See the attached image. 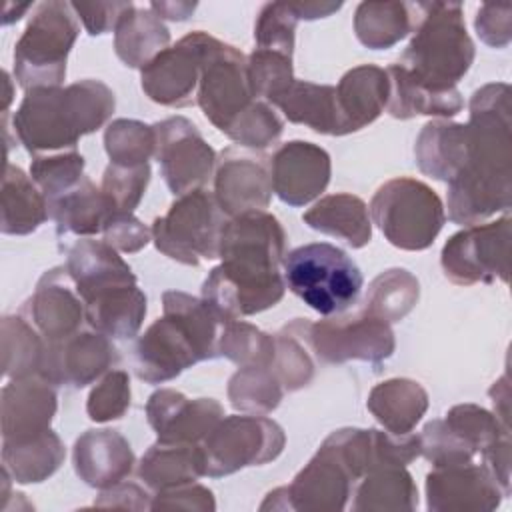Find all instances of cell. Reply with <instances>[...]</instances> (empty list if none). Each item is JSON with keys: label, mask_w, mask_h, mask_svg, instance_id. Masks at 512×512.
I'll return each instance as SVG.
<instances>
[{"label": "cell", "mask_w": 512, "mask_h": 512, "mask_svg": "<svg viewBox=\"0 0 512 512\" xmlns=\"http://www.w3.org/2000/svg\"><path fill=\"white\" fill-rule=\"evenodd\" d=\"M284 244L282 224L264 210L230 218L220 236L222 262L204 280L202 300L226 322L276 306L286 290Z\"/></svg>", "instance_id": "6da1fadb"}, {"label": "cell", "mask_w": 512, "mask_h": 512, "mask_svg": "<svg viewBox=\"0 0 512 512\" xmlns=\"http://www.w3.org/2000/svg\"><path fill=\"white\" fill-rule=\"evenodd\" d=\"M510 86L492 82L470 98L468 154L448 182V218L480 224L512 204V116Z\"/></svg>", "instance_id": "7a4b0ae2"}, {"label": "cell", "mask_w": 512, "mask_h": 512, "mask_svg": "<svg viewBox=\"0 0 512 512\" xmlns=\"http://www.w3.org/2000/svg\"><path fill=\"white\" fill-rule=\"evenodd\" d=\"M162 308L164 316L134 346V372L148 384H164L202 360L218 358L228 324L206 300L180 290L164 292Z\"/></svg>", "instance_id": "3957f363"}, {"label": "cell", "mask_w": 512, "mask_h": 512, "mask_svg": "<svg viewBox=\"0 0 512 512\" xmlns=\"http://www.w3.org/2000/svg\"><path fill=\"white\" fill-rule=\"evenodd\" d=\"M114 92L100 80H78L64 88L44 86L26 92L14 114V132L28 152L72 148L112 116Z\"/></svg>", "instance_id": "277c9868"}, {"label": "cell", "mask_w": 512, "mask_h": 512, "mask_svg": "<svg viewBox=\"0 0 512 512\" xmlns=\"http://www.w3.org/2000/svg\"><path fill=\"white\" fill-rule=\"evenodd\" d=\"M414 36L398 64L418 82L446 92L470 70L474 44L458 2H418Z\"/></svg>", "instance_id": "5b68a950"}, {"label": "cell", "mask_w": 512, "mask_h": 512, "mask_svg": "<svg viewBox=\"0 0 512 512\" xmlns=\"http://www.w3.org/2000/svg\"><path fill=\"white\" fill-rule=\"evenodd\" d=\"M284 282L304 304L322 316L348 310L360 290L362 272L338 246L312 242L284 254Z\"/></svg>", "instance_id": "8992f818"}, {"label": "cell", "mask_w": 512, "mask_h": 512, "mask_svg": "<svg viewBox=\"0 0 512 512\" xmlns=\"http://www.w3.org/2000/svg\"><path fill=\"white\" fill-rule=\"evenodd\" d=\"M80 26L70 2H42L14 46V76L28 92L60 86Z\"/></svg>", "instance_id": "52a82bcc"}, {"label": "cell", "mask_w": 512, "mask_h": 512, "mask_svg": "<svg viewBox=\"0 0 512 512\" xmlns=\"http://www.w3.org/2000/svg\"><path fill=\"white\" fill-rule=\"evenodd\" d=\"M368 212L386 240L402 250L432 246L446 220L440 196L422 180L408 176L384 182Z\"/></svg>", "instance_id": "ba28073f"}, {"label": "cell", "mask_w": 512, "mask_h": 512, "mask_svg": "<svg viewBox=\"0 0 512 512\" xmlns=\"http://www.w3.org/2000/svg\"><path fill=\"white\" fill-rule=\"evenodd\" d=\"M226 214L212 192L204 188L182 194L164 216L152 222V240L156 248L182 264L198 266L200 260L218 258L220 236Z\"/></svg>", "instance_id": "9c48e42d"}, {"label": "cell", "mask_w": 512, "mask_h": 512, "mask_svg": "<svg viewBox=\"0 0 512 512\" xmlns=\"http://www.w3.org/2000/svg\"><path fill=\"white\" fill-rule=\"evenodd\" d=\"M284 444L282 426L266 416H226L200 444L204 476L222 478L246 466H262L276 460Z\"/></svg>", "instance_id": "30bf717a"}, {"label": "cell", "mask_w": 512, "mask_h": 512, "mask_svg": "<svg viewBox=\"0 0 512 512\" xmlns=\"http://www.w3.org/2000/svg\"><path fill=\"white\" fill-rule=\"evenodd\" d=\"M510 240L512 222L508 216L456 232L448 238L440 256L446 278L458 286L508 282Z\"/></svg>", "instance_id": "8fae6325"}, {"label": "cell", "mask_w": 512, "mask_h": 512, "mask_svg": "<svg viewBox=\"0 0 512 512\" xmlns=\"http://www.w3.org/2000/svg\"><path fill=\"white\" fill-rule=\"evenodd\" d=\"M244 54L206 34L196 102L204 116L226 134L230 124L254 102Z\"/></svg>", "instance_id": "7c38bea8"}, {"label": "cell", "mask_w": 512, "mask_h": 512, "mask_svg": "<svg viewBox=\"0 0 512 512\" xmlns=\"http://www.w3.org/2000/svg\"><path fill=\"white\" fill-rule=\"evenodd\" d=\"M308 344L312 354L326 364L362 360L380 364L396 348L390 324L366 312L358 316L310 322Z\"/></svg>", "instance_id": "4fadbf2b"}, {"label": "cell", "mask_w": 512, "mask_h": 512, "mask_svg": "<svg viewBox=\"0 0 512 512\" xmlns=\"http://www.w3.org/2000/svg\"><path fill=\"white\" fill-rule=\"evenodd\" d=\"M154 136V158L172 194L182 196L210 180L216 152L188 118L172 116L156 122Z\"/></svg>", "instance_id": "5bb4252c"}, {"label": "cell", "mask_w": 512, "mask_h": 512, "mask_svg": "<svg viewBox=\"0 0 512 512\" xmlns=\"http://www.w3.org/2000/svg\"><path fill=\"white\" fill-rule=\"evenodd\" d=\"M206 32L196 30L156 54L142 72V90L162 106H190L200 80Z\"/></svg>", "instance_id": "9a60e30c"}, {"label": "cell", "mask_w": 512, "mask_h": 512, "mask_svg": "<svg viewBox=\"0 0 512 512\" xmlns=\"http://www.w3.org/2000/svg\"><path fill=\"white\" fill-rule=\"evenodd\" d=\"M118 350L100 332H74L62 340L46 342L38 376L54 386L82 388L100 378L118 360Z\"/></svg>", "instance_id": "2e32d148"}, {"label": "cell", "mask_w": 512, "mask_h": 512, "mask_svg": "<svg viewBox=\"0 0 512 512\" xmlns=\"http://www.w3.org/2000/svg\"><path fill=\"white\" fill-rule=\"evenodd\" d=\"M148 424L164 444H202L224 418L214 398H186L172 388L156 390L146 402Z\"/></svg>", "instance_id": "e0dca14e"}, {"label": "cell", "mask_w": 512, "mask_h": 512, "mask_svg": "<svg viewBox=\"0 0 512 512\" xmlns=\"http://www.w3.org/2000/svg\"><path fill=\"white\" fill-rule=\"evenodd\" d=\"M504 496L488 470L474 462L438 466L426 476V498L432 512H492Z\"/></svg>", "instance_id": "ac0fdd59"}, {"label": "cell", "mask_w": 512, "mask_h": 512, "mask_svg": "<svg viewBox=\"0 0 512 512\" xmlns=\"http://www.w3.org/2000/svg\"><path fill=\"white\" fill-rule=\"evenodd\" d=\"M330 172L328 152L304 140L282 144L270 158L272 190L290 206H306L318 198L330 182Z\"/></svg>", "instance_id": "d6986e66"}, {"label": "cell", "mask_w": 512, "mask_h": 512, "mask_svg": "<svg viewBox=\"0 0 512 512\" xmlns=\"http://www.w3.org/2000/svg\"><path fill=\"white\" fill-rule=\"evenodd\" d=\"M20 314L46 342H56L78 332L86 318V308L68 270L60 266L42 274Z\"/></svg>", "instance_id": "ffe728a7"}, {"label": "cell", "mask_w": 512, "mask_h": 512, "mask_svg": "<svg viewBox=\"0 0 512 512\" xmlns=\"http://www.w3.org/2000/svg\"><path fill=\"white\" fill-rule=\"evenodd\" d=\"M270 170L262 158L226 148L214 176V198L230 218L264 210L272 198Z\"/></svg>", "instance_id": "44dd1931"}, {"label": "cell", "mask_w": 512, "mask_h": 512, "mask_svg": "<svg viewBox=\"0 0 512 512\" xmlns=\"http://www.w3.org/2000/svg\"><path fill=\"white\" fill-rule=\"evenodd\" d=\"M354 478L340 458L322 442L314 458L286 486L290 510L338 512L344 510Z\"/></svg>", "instance_id": "7402d4cb"}, {"label": "cell", "mask_w": 512, "mask_h": 512, "mask_svg": "<svg viewBox=\"0 0 512 512\" xmlns=\"http://www.w3.org/2000/svg\"><path fill=\"white\" fill-rule=\"evenodd\" d=\"M42 376L14 378L2 388V442H22L50 430L56 392Z\"/></svg>", "instance_id": "603a6c76"}, {"label": "cell", "mask_w": 512, "mask_h": 512, "mask_svg": "<svg viewBox=\"0 0 512 512\" xmlns=\"http://www.w3.org/2000/svg\"><path fill=\"white\" fill-rule=\"evenodd\" d=\"M134 468V452L116 430H86L74 444V470L92 488H112Z\"/></svg>", "instance_id": "cb8c5ba5"}, {"label": "cell", "mask_w": 512, "mask_h": 512, "mask_svg": "<svg viewBox=\"0 0 512 512\" xmlns=\"http://www.w3.org/2000/svg\"><path fill=\"white\" fill-rule=\"evenodd\" d=\"M66 270L82 302L108 288L136 282L132 268L106 240L82 238L74 242L68 248Z\"/></svg>", "instance_id": "d4e9b609"}, {"label": "cell", "mask_w": 512, "mask_h": 512, "mask_svg": "<svg viewBox=\"0 0 512 512\" xmlns=\"http://www.w3.org/2000/svg\"><path fill=\"white\" fill-rule=\"evenodd\" d=\"M388 94V74L380 66L360 64L348 70L336 86L342 134H352L372 124L386 108Z\"/></svg>", "instance_id": "484cf974"}, {"label": "cell", "mask_w": 512, "mask_h": 512, "mask_svg": "<svg viewBox=\"0 0 512 512\" xmlns=\"http://www.w3.org/2000/svg\"><path fill=\"white\" fill-rule=\"evenodd\" d=\"M48 212L56 222L58 236H94L104 232L118 214L102 188H96L86 176L64 196L50 202Z\"/></svg>", "instance_id": "4316f807"}, {"label": "cell", "mask_w": 512, "mask_h": 512, "mask_svg": "<svg viewBox=\"0 0 512 512\" xmlns=\"http://www.w3.org/2000/svg\"><path fill=\"white\" fill-rule=\"evenodd\" d=\"M86 322L108 338L126 340L138 334L146 316V296L134 284L108 288L84 302Z\"/></svg>", "instance_id": "83f0119b"}, {"label": "cell", "mask_w": 512, "mask_h": 512, "mask_svg": "<svg viewBox=\"0 0 512 512\" xmlns=\"http://www.w3.org/2000/svg\"><path fill=\"white\" fill-rule=\"evenodd\" d=\"M388 82H390V94H388V112L394 118L408 120L414 116H456L464 100L458 92V88L438 92L428 88L426 84L418 82L414 76H410L398 62L390 64L386 68Z\"/></svg>", "instance_id": "f1b7e54d"}, {"label": "cell", "mask_w": 512, "mask_h": 512, "mask_svg": "<svg viewBox=\"0 0 512 512\" xmlns=\"http://www.w3.org/2000/svg\"><path fill=\"white\" fill-rule=\"evenodd\" d=\"M302 220L322 234L344 240L352 248H362L372 240V220L368 206L354 194H330L304 212Z\"/></svg>", "instance_id": "f546056e"}, {"label": "cell", "mask_w": 512, "mask_h": 512, "mask_svg": "<svg viewBox=\"0 0 512 512\" xmlns=\"http://www.w3.org/2000/svg\"><path fill=\"white\" fill-rule=\"evenodd\" d=\"M468 154V130L466 124L454 122H428L414 146L418 168L442 182H450L464 166Z\"/></svg>", "instance_id": "4dcf8cb0"}, {"label": "cell", "mask_w": 512, "mask_h": 512, "mask_svg": "<svg viewBox=\"0 0 512 512\" xmlns=\"http://www.w3.org/2000/svg\"><path fill=\"white\" fill-rule=\"evenodd\" d=\"M366 406L388 432L410 434L428 410V394L416 380L392 378L370 390Z\"/></svg>", "instance_id": "1f68e13d"}, {"label": "cell", "mask_w": 512, "mask_h": 512, "mask_svg": "<svg viewBox=\"0 0 512 512\" xmlns=\"http://www.w3.org/2000/svg\"><path fill=\"white\" fill-rule=\"evenodd\" d=\"M274 106H278L294 124L308 126L318 134L344 136L336 102V86L294 80Z\"/></svg>", "instance_id": "d6a6232c"}, {"label": "cell", "mask_w": 512, "mask_h": 512, "mask_svg": "<svg viewBox=\"0 0 512 512\" xmlns=\"http://www.w3.org/2000/svg\"><path fill=\"white\" fill-rule=\"evenodd\" d=\"M50 218L48 202L40 188L18 166L6 164L2 178V220L4 234L24 236Z\"/></svg>", "instance_id": "836d02e7"}, {"label": "cell", "mask_w": 512, "mask_h": 512, "mask_svg": "<svg viewBox=\"0 0 512 512\" xmlns=\"http://www.w3.org/2000/svg\"><path fill=\"white\" fill-rule=\"evenodd\" d=\"M352 510L410 512L418 506L416 484L406 466H382L360 478Z\"/></svg>", "instance_id": "e575fe53"}, {"label": "cell", "mask_w": 512, "mask_h": 512, "mask_svg": "<svg viewBox=\"0 0 512 512\" xmlns=\"http://www.w3.org/2000/svg\"><path fill=\"white\" fill-rule=\"evenodd\" d=\"M138 476L156 492L194 482L204 476L200 444L156 442L142 456Z\"/></svg>", "instance_id": "d590c367"}, {"label": "cell", "mask_w": 512, "mask_h": 512, "mask_svg": "<svg viewBox=\"0 0 512 512\" xmlns=\"http://www.w3.org/2000/svg\"><path fill=\"white\" fill-rule=\"evenodd\" d=\"M170 32L162 20L144 8H130L114 30L116 56L130 68H144L156 54L168 48Z\"/></svg>", "instance_id": "8d00e7d4"}, {"label": "cell", "mask_w": 512, "mask_h": 512, "mask_svg": "<svg viewBox=\"0 0 512 512\" xmlns=\"http://www.w3.org/2000/svg\"><path fill=\"white\" fill-rule=\"evenodd\" d=\"M416 16L406 2H360L354 14L356 38L370 50H386L414 30Z\"/></svg>", "instance_id": "74e56055"}, {"label": "cell", "mask_w": 512, "mask_h": 512, "mask_svg": "<svg viewBox=\"0 0 512 512\" xmlns=\"http://www.w3.org/2000/svg\"><path fill=\"white\" fill-rule=\"evenodd\" d=\"M62 460L64 444L52 430L22 442H2V464L20 484L46 480L60 468Z\"/></svg>", "instance_id": "f35d334b"}, {"label": "cell", "mask_w": 512, "mask_h": 512, "mask_svg": "<svg viewBox=\"0 0 512 512\" xmlns=\"http://www.w3.org/2000/svg\"><path fill=\"white\" fill-rule=\"evenodd\" d=\"M418 296L416 276L404 268H390L370 282L364 312L386 324L400 322L416 306Z\"/></svg>", "instance_id": "ab89813d"}, {"label": "cell", "mask_w": 512, "mask_h": 512, "mask_svg": "<svg viewBox=\"0 0 512 512\" xmlns=\"http://www.w3.org/2000/svg\"><path fill=\"white\" fill-rule=\"evenodd\" d=\"M46 340L20 314L2 318V368L6 378L38 376Z\"/></svg>", "instance_id": "60d3db41"}, {"label": "cell", "mask_w": 512, "mask_h": 512, "mask_svg": "<svg viewBox=\"0 0 512 512\" xmlns=\"http://www.w3.org/2000/svg\"><path fill=\"white\" fill-rule=\"evenodd\" d=\"M308 328L310 322L296 318L286 324L276 338V354L272 362V370L282 382L284 390L294 392L306 386L314 376L312 350L308 344Z\"/></svg>", "instance_id": "b9f144b4"}, {"label": "cell", "mask_w": 512, "mask_h": 512, "mask_svg": "<svg viewBox=\"0 0 512 512\" xmlns=\"http://www.w3.org/2000/svg\"><path fill=\"white\" fill-rule=\"evenodd\" d=\"M284 386L270 366L240 368L228 382V398L236 410L252 414L272 412L282 396Z\"/></svg>", "instance_id": "7bdbcfd3"}, {"label": "cell", "mask_w": 512, "mask_h": 512, "mask_svg": "<svg viewBox=\"0 0 512 512\" xmlns=\"http://www.w3.org/2000/svg\"><path fill=\"white\" fill-rule=\"evenodd\" d=\"M156 136L154 126H148L138 120L118 118L108 124L104 132V148L110 158V164L118 166H140L148 164V158L154 156Z\"/></svg>", "instance_id": "ee69618b"}, {"label": "cell", "mask_w": 512, "mask_h": 512, "mask_svg": "<svg viewBox=\"0 0 512 512\" xmlns=\"http://www.w3.org/2000/svg\"><path fill=\"white\" fill-rule=\"evenodd\" d=\"M276 354V338L248 322H228L220 338V356L240 368L270 366Z\"/></svg>", "instance_id": "f6af8a7d"}, {"label": "cell", "mask_w": 512, "mask_h": 512, "mask_svg": "<svg viewBox=\"0 0 512 512\" xmlns=\"http://www.w3.org/2000/svg\"><path fill=\"white\" fill-rule=\"evenodd\" d=\"M82 172L84 156L76 150L54 156H36L30 164V178L40 188L48 204L72 190L84 178Z\"/></svg>", "instance_id": "bcb514c9"}, {"label": "cell", "mask_w": 512, "mask_h": 512, "mask_svg": "<svg viewBox=\"0 0 512 512\" xmlns=\"http://www.w3.org/2000/svg\"><path fill=\"white\" fill-rule=\"evenodd\" d=\"M246 60L252 96H260L274 104L296 80L290 56L264 48H254V52Z\"/></svg>", "instance_id": "7dc6e473"}, {"label": "cell", "mask_w": 512, "mask_h": 512, "mask_svg": "<svg viewBox=\"0 0 512 512\" xmlns=\"http://www.w3.org/2000/svg\"><path fill=\"white\" fill-rule=\"evenodd\" d=\"M444 422L478 454L502 436H510L506 428L492 412L478 404H458L446 412Z\"/></svg>", "instance_id": "c3c4849f"}, {"label": "cell", "mask_w": 512, "mask_h": 512, "mask_svg": "<svg viewBox=\"0 0 512 512\" xmlns=\"http://www.w3.org/2000/svg\"><path fill=\"white\" fill-rule=\"evenodd\" d=\"M282 120L268 102L254 100L226 130V136L240 146L262 150L278 140Z\"/></svg>", "instance_id": "681fc988"}, {"label": "cell", "mask_w": 512, "mask_h": 512, "mask_svg": "<svg viewBox=\"0 0 512 512\" xmlns=\"http://www.w3.org/2000/svg\"><path fill=\"white\" fill-rule=\"evenodd\" d=\"M298 18L290 10L288 2H268L258 14L254 26L256 48L280 52L292 58L294 52V32Z\"/></svg>", "instance_id": "f907efd6"}, {"label": "cell", "mask_w": 512, "mask_h": 512, "mask_svg": "<svg viewBox=\"0 0 512 512\" xmlns=\"http://www.w3.org/2000/svg\"><path fill=\"white\" fill-rule=\"evenodd\" d=\"M150 182V166H118L108 164L102 176V192L114 204L118 214H132L140 204Z\"/></svg>", "instance_id": "816d5d0a"}, {"label": "cell", "mask_w": 512, "mask_h": 512, "mask_svg": "<svg viewBox=\"0 0 512 512\" xmlns=\"http://www.w3.org/2000/svg\"><path fill=\"white\" fill-rule=\"evenodd\" d=\"M418 438L420 456L432 462L434 468L466 464L472 462V458L476 456V452L444 420L428 422L418 434Z\"/></svg>", "instance_id": "f5cc1de1"}, {"label": "cell", "mask_w": 512, "mask_h": 512, "mask_svg": "<svg viewBox=\"0 0 512 512\" xmlns=\"http://www.w3.org/2000/svg\"><path fill=\"white\" fill-rule=\"evenodd\" d=\"M130 408V378L124 370L108 372L90 392L86 402L88 418L94 422L118 420Z\"/></svg>", "instance_id": "db71d44e"}, {"label": "cell", "mask_w": 512, "mask_h": 512, "mask_svg": "<svg viewBox=\"0 0 512 512\" xmlns=\"http://www.w3.org/2000/svg\"><path fill=\"white\" fill-rule=\"evenodd\" d=\"M70 6L90 36L116 30L120 18L134 8L132 2H70Z\"/></svg>", "instance_id": "11a10c76"}, {"label": "cell", "mask_w": 512, "mask_h": 512, "mask_svg": "<svg viewBox=\"0 0 512 512\" xmlns=\"http://www.w3.org/2000/svg\"><path fill=\"white\" fill-rule=\"evenodd\" d=\"M476 34L492 48H504L512 40V8L510 4H484L476 20Z\"/></svg>", "instance_id": "9f6ffc18"}, {"label": "cell", "mask_w": 512, "mask_h": 512, "mask_svg": "<svg viewBox=\"0 0 512 512\" xmlns=\"http://www.w3.org/2000/svg\"><path fill=\"white\" fill-rule=\"evenodd\" d=\"M160 508L206 512V510H214L216 502L208 488L190 482V484H182V486H174V488L156 492V496H152L150 510H160Z\"/></svg>", "instance_id": "6f0895ef"}, {"label": "cell", "mask_w": 512, "mask_h": 512, "mask_svg": "<svg viewBox=\"0 0 512 512\" xmlns=\"http://www.w3.org/2000/svg\"><path fill=\"white\" fill-rule=\"evenodd\" d=\"M152 236V230L146 228L134 214H116L104 230V240L120 252H138L142 250Z\"/></svg>", "instance_id": "680465c9"}, {"label": "cell", "mask_w": 512, "mask_h": 512, "mask_svg": "<svg viewBox=\"0 0 512 512\" xmlns=\"http://www.w3.org/2000/svg\"><path fill=\"white\" fill-rule=\"evenodd\" d=\"M152 500L148 492H144L134 482H120L112 488L102 490L100 498L94 502L98 508H132V510H146L150 508Z\"/></svg>", "instance_id": "91938a15"}, {"label": "cell", "mask_w": 512, "mask_h": 512, "mask_svg": "<svg viewBox=\"0 0 512 512\" xmlns=\"http://www.w3.org/2000/svg\"><path fill=\"white\" fill-rule=\"evenodd\" d=\"M484 468L488 474L498 482L502 492L510 494V436H502L490 446H486L482 452Z\"/></svg>", "instance_id": "94428289"}, {"label": "cell", "mask_w": 512, "mask_h": 512, "mask_svg": "<svg viewBox=\"0 0 512 512\" xmlns=\"http://www.w3.org/2000/svg\"><path fill=\"white\" fill-rule=\"evenodd\" d=\"M290 10L298 20L326 18L342 8V2H288Z\"/></svg>", "instance_id": "6125c7cd"}, {"label": "cell", "mask_w": 512, "mask_h": 512, "mask_svg": "<svg viewBox=\"0 0 512 512\" xmlns=\"http://www.w3.org/2000/svg\"><path fill=\"white\" fill-rule=\"evenodd\" d=\"M490 398L494 404V416L506 426H508V410H510V386H508V378L502 376L498 382H494V386L490 388Z\"/></svg>", "instance_id": "be15d7a7"}, {"label": "cell", "mask_w": 512, "mask_h": 512, "mask_svg": "<svg viewBox=\"0 0 512 512\" xmlns=\"http://www.w3.org/2000/svg\"><path fill=\"white\" fill-rule=\"evenodd\" d=\"M196 8V2H152L150 10L162 20H186Z\"/></svg>", "instance_id": "e7e4bbea"}]
</instances>
